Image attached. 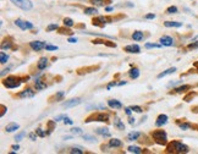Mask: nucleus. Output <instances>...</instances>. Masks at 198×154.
Returning <instances> with one entry per match:
<instances>
[{"label": "nucleus", "mask_w": 198, "mask_h": 154, "mask_svg": "<svg viewBox=\"0 0 198 154\" xmlns=\"http://www.w3.org/2000/svg\"><path fill=\"white\" fill-rule=\"evenodd\" d=\"M167 152H173V153H187L188 152V147L184 143H181L179 141H173L171 143L167 144L166 147Z\"/></svg>", "instance_id": "nucleus-1"}, {"label": "nucleus", "mask_w": 198, "mask_h": 154, "mask_svg": "<svg viewBox=\"0 0 198 154\" xmlns=\"http://www.w3.org/2000/svg\"><path fill=\"white\" fill-rule=\"evenodd\" d=\"M152 137H153V140L155 143L160 144V146H164L166 144L167 142V135L164 130H155L152 132Z\"/></svg>", "instance_id": "nucleus-2"}, {"label": "nucleus", "mask_w": 198, "mask_h": 154, "mask_svg": "<svg viewBox=\"0 0 198 154\" xmlns=\"http://www.w3.org/2000/svg\"><path fill=\"white\" fill-rule=\"evenodd\" d=\"M22 80H21V77H16V76H10L7 77V78H5L3 81V84L6 87V88H17L20 84H21Z\"/></svg>", "instance_id": "nucleus-3"}, {"label": "nucleus", "mask_w": 198, "mask_h": 154, "mask_svg": "<svg viewBox=\"0 0 198 154\" xmlns=\"http://www.w3.org/2000/svg\"><path fill=\"white\" fill-rule=\"evenodd\" d=\"M90 121H99V122H108L109 121V115L105 113H97L93 114L87 117L86 122H90Z\"/></svg>", "instance_id": "nucleus-4"}, {"label": "nucleus", "mask_w": 198, "mask_h": 154, "mask_svg": "<svg viewBox=\"0 0 198 154\" xmlns=\"http://www.w3.org/2000/svg\"><path fill=\"white\" fill-rule=\"evenodd\" d=\"M11 3L15 4L17 7L25 10V11H28L33 7V4H32L31 0H11Z\"/></svg>", "instance_id": "nucleus-5"}, {"label": "nucleus", "mask_w": 198, "mask_h": 154, "mask_svg": "<svg viewBox=\"0 0 198 154\" xmlns=\"http://www.w3.org/2000/svg\"><path fill=\"white\" fill-rule=\"evenodd\" d=\"M15 25L19 26L21 29L26 31V29H32L33 28V23L32 22H29V21H23V20H16L15 21Z\"/></svg>", "instance_id": "nucleus-6"}, {"label": "nucleus", "mask_w": 198, "mask_h": 154, "mask_svg": "<svg viewBox=\"0 0 198 154\" xmlns=\"http://www.w3.org/2000/svg\"><path fill=\"white\" fill-rule=\"evenodd\" d=\"M29 47H31L34 52H39V50H42L43 48L47 47V44H45L44 42H42V40H34V42H31V43H29Z\"/></svg>", "instance_id": "nucleus-7"}, {"label": "nucleus", "mask_w": 198, "mask_h": 154, "mask_svg": "<svg viewBox=\"0 0 198 154\" xmlns=\"http://www.w3.org/2000/svg\"><path fill=\"white\" fill-rule=\"evenodd\" d=\"M33 96H34V90L32 88H25L19 93L20 98H32Z\"/></svg>", "instance_id": "nucleus-8"}, {"label": "nucleus", "mask_w": 198, "mask_h": 154, "mask_svg": "<svg viewBox=\"0 0 198 154\" xmlns=\"http://www.w3.org/2000/svg\"><path fill=\"white\" fill-rule=\"evenodd\" d=\"M124 52L130 53V54H138L141 52V48L137 44H131V45H127V47L124 48Z\"/></svg>", "instance_id": "nucleus-9"}, {"label": "nucleus", "mask_w": 198, "mask_h": 154, "mask_svg": "<svg viewBox=\"0 0 198 154\" xmlns=\"http://www.w3.org/2000/svg\"><path fill=\"white\" fill-rule=\"evenodd\" d=\"M81 103V98H73V99H70V100H66L63 103V106L64 108H73L76 105H78Z\"/></svg>", "instance_id": "nucleus-10"}, {"label": "nucleus", "mask_w": 198, "mask_h": 154, "mask_svg": "<svg viewBox=\"0 0 198 154\" xmlns=\"http://www.w3.org/2000/svg\"><path fill=\"white\" fill-rule=\"evenodd\" d=\"M108 21H110V19L104 17V16H98L97 19L93 20V25H94V26H99V27H104L105 23L108 22Z\"/></svg>", "instance_id": "nucleus-11"}, {"label": "nucleus", "mask_w": 198, "mask_h": 154, "mask_svg": "<svg viewBox=\"0 0 198 154\" xmlns=\"http://www.w3.org/2000/svg\"><path fill=\"white\" fill-rule=\"evenodd\" d=\"M160 44L164 45V47H171V45L174 44V39L169 36H163L160 39H159Z\"/></svg>", "instance_id": "nucleus-12"}, {"label": "nucleus", "mask_w": 198, "mask_h": 154, "mask_svg": "<svg viewBox=\"0 0 198 154\" xmlns=\"http://www.w3.org/2000/svg\"><path fill=\"white\" fill-rule=\"evenodd\" d=\"M108 105L111 108V109H121L123 108V103L116 100V99H110L108 100Z\"/></svg>", "instance_id": "nucleus-13"}, {"label": "nucleus", "mask_w": 198, "mask_h": 154, "mask_svg": "<svg viewBox=\"0 0 198 154\" xmlns=\"http://www.w3.org/2000/svg\"><path fill=\"white\" fill-rule=\"evenodd\" d=\"M166 122H167V116H166L165 114H160V115L158 116L157 121H155V125L159 127V126H163V125H165Z\"/></svg>", "instance_id": "nucleus-14"}, {"label": "nucleus", "mask_w": 198, "mask_h": 154, "mask_svg": "<svg viewBox=\"0 0 198 154\" xmlns=\"http://www.w3.org/2000/svg\"><path fill=\"white\" fill-rule=\"evenodd\" d=\"M47 66H48V59L47 58H40L39 61H38V64H37L38 70H44Z\"/></svg>", "instance_id": "nucleus-15"}, {"label": "nucleus", "mask_w": 198, "mask_h": 154, "mask_svg": "<svg viewBox=\"0 0 198 154\" xmlns=\"http://www.w3.org/2000/svg\"><path fill=\"white\" fill-rule=\"evenodd\" d=\"M109 147L111 148H119V147H123V142H121L120 140H117V138H113V140L109 141Z\"/></svg>", "instance_id": "nucleus-16"}, {"label": "nucleus", "mask_w": 198, "mask_h": 154, "mask_svg": "<svg viewBox=\"0 0 198 154\" xmlns=\"http://www.w3.org/2000/svg\"><path fill=\"white\" fill-rule=\"evenodd\" d=\"M19 129H20V125H19V124H16V122H11V124L6 125L5 131H6V132H13V131H16V130H19Z\"/></svg>", "instance_id": "nucleus-17"}, {"label": "nucleus", "mask_w": 198, "mask_h": 154, "mask_svg": "<svg viewBox=\"0 0 198 154\" xmlns=\"http://www.w3.org/2000/svg\"><path fill=\"white\" fill-rule=\"evenodd\" d=\"M96 132H97L98 135L103 136V137H110V136H111L110 132H109V130L106 129V127H99V129L96 130Z\"/></svg>", "instance_id": "nucleus-18"}, {"label": "nucleus", "mask_w": 198, "mask_h": 154, "mask_svg": "<svg viewBox=\"0 0 198 154\" xmlns=\"http://www.w3.org/2000/svg\"><path fill=\"white\" fill-rule=\"evenodd\" d=\"M141 136V132H137V131H133V132H130L127 135V141H137Z\"/></svg>", "instance_id": "nucleus-19"}, {"label": "nucleus", "mask_w": 198, "mask_h": 154, "mask_svg": "<svg viewBox=\"0 0 198 154\" xmlns=\"http://www.w3.org/2000/svg\"><path fill=\"white\" fill-rule=\"evenodd\" d=\"M114 126L117 129V130H125V125H124V122L123 121H121L119 117H115L114 119Z\"/></svg>", "instance_id": "nucleus-20"}, {"label": "nucleus", "mask_w": 198, "mask_h": 154, "mask_svg": "<svg viewBox=\"0 0 198 154\" xmlns=\"http://www.w3.org/2000/svg\"><path fill=\"white\" fill-rule=\"evenodd\" d=\"M129 75H130L131 78L136 80V78H138V77H140V70L137 69V67H133V69H131L129 71Z\"/></svg>", "instance_id": "nucleus-21"}, {"label": "nucleus", "mask_w": 198, "mask_h": 154, "mask_svg": "<svg viewBox=\"0 0 198 154\" xmlns=\"http://www.w3.org/2000/svg\"><path fill=\"white\" fill-rule=\"evenodd\" d=\"M34 86H36V89L37 90H42V89H44V88H47V84H45L42 80H39V78H37L36 81H34Z\"/></svg>", "instance_id": "nucleus-22"}, {"label": "nucleus", "mask_w": 198, "mask_h": 154, "mask_svg": "<svg viewBox=\"0 0 198 154\" xmlns=\"http://www.w3.org/2000/svg\"><path fill=\"white\" fill-rule=\"evenodd\" d=\"M175 71H176V67H170V69H167V70L163 71L161 73H159V75H158V78H163V77H165V76H167V75L174 73Z\"/></svg>", "instance_id": "nucleus-23"}, {"label": "nucleus", "mask_w": 198, "mask_h": 154, "mask_svg": "<svg viewBox=\"0 0 198 154\" xmlns=\"http://www.w3.org/2000/svg\"><path fill=\"white\" fill-rule=\"evenodd\" d=\"M164 26L165 27H176V28H179V27L182 26V23L176 22V21H166V22H164Z\"/></svg>", "instance_id": "nucleus-24"}, {"label": "nucleus", "mask_w": 198, "mask_h": 154, "mask_svg": "<svg viewBox=\"0 0 198 154\" xmlns=\"http://www.w3.org/2000/svg\"><path fill=\"white\" fill-rule=\"evenodd\" d=\"M143 32H141V31H136V32H133L132 33V38L134 39V40H137V42H138V40H142L143 39Z\"/></svg>", "instance_id": "nucleus-25"}, {"label": "nucleus", "mask_w": 198, "mask_h": 154, "mask_svg": "<svg viewBox=\"0 0 198 154\" xmlns=\"http://www.w3.org/2000/svg\"><path fill=\"white\" fill-rule=\"evenodd\" d=\"M127 150H129L130 153H136V154H141V153L143 152L140 147H136V146H130Z\"/></svg>", "instance_id": "nucleus-26"}, {"label": "nucleus", "mask_w": 198, "mask_h": 154, "mask_svg": "<svg viewBox=\"0 0 198 154\" xmlns=\"http://www.w3.org/2000/svg\"><path fill=\"white\" fill-rule=\"evenodd\" d=\"M191 87L188 86V84H184V86H181V87H177V88H175V92L176 93H182V92H186V90H188Z\"/></svg>", "instance_id": "nucleus-27"}, {"label": "nucleus", "mask_w": 198, "mask_h": 154, "mask_svg": "<svg viewBox=\"0 0 198 154\" xmlns=\"http://www.w3.org/2000/svg\"><path fill=\"white\" fill-rule=\"evenodd\" d=\"M84 13H87V15H97L98 10L96 7H86L84 9Z\"/></svg>", "instance_id": "nucleus-28"}, {"label": "nucleus", "mask_w": 198, "mask_h": 154, "mask_svg": "<svg viewBox=\"0 0 198 154\" xmlns=\"http://www.w3.org/2000/svg\"><path fill=\"white\" fill-rule=\"evenodd\" d=\"M63 22H64V26H66V27H72V26L75 25L73 20H72V19H70V17H65Z\"/></svg>", "instance_id": "nucleus-29"}, {"label": "nucleus", "mask_w": 198, "mask_h": 154, "mask_svg": "<svg viewBox=\"0 0 198 154\" xmlns=\"http://www.w3.org/2000/svg\"><path fill=\"white\" fill-rule=\"evenodd\" d=\"M7 60H9V56H7L4 52L0 53V63H1V64H6Z\"/></svg>", "instance_id": "nucleus-30"}, {"label": "nucleus", "mask_w": 198, "mask_h": 154, "mask_svg": "<svg viewBox=\"0 0 198 154\" xmlns=\"http://www.w3.org/2000/svg\"><path fill=\"white\" fill-rule=\"evenodd\" d=\"M64 97H65V92H58V93L53 98L55 99V102H58V100H63Z\"/></svg>", "instance_id": "nucleus-31"}, {"label": "nucleus", "mask_w": 198, "mask_h": 154, "mask_svg": "<svg viewBox=\"0 0 198 154\" xmlns=\"http://www.w3.org/2000/svg\"><path fill=\"white\" fill-rule=\"evenodd\" d=\"M177 125H179V127L181 129V130H188L190 127H191V125L190 124H187V122H177Z\"/></svg>", "instance_id": "nucleus-32"}, {"label": "nucleus", "mask_w": 198, "mask_h": 154, "mask_svg": "<svg viewBox=\"0 0 198 154\" xmlns=\"http://www.w3.org/2000/svg\"><path fill=\"white\" fill-rule=\"evenodd\" d=\"M55 120H50V121H48V130H49V133L53 131V130H55Z\"/></svg>", "instance_id": "nucleus-33"}, {"label": "nucleus", "mask_w": 198, "mask_h": 154, "mask_svg": "<svg viewBox=\"0 0 198 154\" xmlns=\"http://www.w3.org/2000/svg\"><path fill=\"white\" fill-rule=\"evenodd\" d=\"M59 33H61V34H69V36L73 34L72 31H70V29H63V28H59Z\"/></svg>", "instance_id": "nucleus-34"}, {"label": "nucleus", "mask_w": 198, "mask_h": 154, "mask_svg": "<svg viewBox=\"0 0 198 154\" xmlns=\"http://www.w3.org/2000/svg\"><path fill=\"white\" fill-rule=\"evenodd\" d=\"M161 44H153V43H147L146 44V48L147 49H150V48H160Z\"/></svg>", "instance_id": "nucleus-35"}, {"label": "nucleus", "mask_w": 198, "mask_h": 154, "mask_svg": "<svg viewBox=\"0 0 198 154\" xmlns=\"http://www.w3.org/2000/svg\"><path fill=\"white\" fill-rule=\"evenodd\" d=\"M177 12V7L176 6H169L166 9V13H176Z\"/></svg>", "instance_id": "nucleus-36"}, {"label": "nucleus", "mask_w": 198, "mask_h": 154, "mask_svg": "<svg viewBox=\"0 0 198 154\" xmlns=\"http://www.w3.org/2000/svg\"><path fill=\"white\" fill-rule=\"evenodd\" d=\"M71 133L72 135H82V130L80 127H73V129H71Z\"/></svg>", "instance_id": "nucleus-37"}, {"label": "nucleus", "mask_w": 198, "mask_h": 154, "mask_svg": "<svg viewBox=\"0 0 198 154\" xmlns=\"http://www.w3.org/2000/svg\"><path fill=\"white\" fill-rule=\"evenodd\" d=\"M25 136H26V132H20L19 135H16V137H15V141H16V142H20Z\"/></svg>", "instance_id": "nucleus-38"}, {"label": "nucleus", "mask_w": 198, "mask_h": 154, "mask_svg": "<svg viewBox=\"0 0 198 154\" xmlns=\"http://www.w3.org/2000/svg\"><path fill=\"white\" fill-rule=\"evenodd\" d=\"M82 137H83V140H86V141H88V142H96V138H94V137H92V136L83 135Z\"/></svg>", "instance_id": "nucleus-39"}, {"label": "nucleus", "mask_w": 198, "mask_h": 154, "mask_svg": "<svg viewBox=\"0 0 198 154\" xmlns=\"http://www.w3.org/2000/svg\"><path fill=\"white\" fill-rule=\"evenodd\" d=\"M55 29H59V26L58 25H49L48 28H47L48 32H50V31H55Z\"/></svg>", "instance_id": "nucleus-40"}, {"label": "nucleus", "mask_w": 198, "mask_h": 154, "mask_svg": "<svg viewBox=\"0 0 198 154\" xmlns=\"http://www.w3.org/2000/svg\"><path fill=\"white\" fill-rule=\"evenodd\" d=\"M90 1H92L93 5H98V6H100V5L104 4V0H90Z\"/></svg>", "instance_id": "nucleus-41"}, {"label": "nucleus", "mask_w": 198, "mask_h": 154, "mask_svg": "<svg viewBox=\"0 0 198 154\" xmlns=\"http://www.w3.org/2000/svg\"><path fill=\"white\" fill-rule=\"evenodd\" d=\"M10 48H11V42H9V43H3V45H1V49H3V50L10 49Z\"/></svg>", "instance_id": "nucleus-42"}, {"label": "nucleus", "mask_w": 198, "mask_h": 154, "mask_svg": "<svg viewBox=\"0 0 198 154\" xmlns=\"http://www.w3.org/2000/svg\"><path fill=\"white\" fill-rule=\"evenodd\" d=\"M36 133H37L39 137H45V132H44L42 129H37V130H36Z\"/></svg>", "instance_id": "nucleus-43"}, {"label": "nucleus", "mask_w": 198, "mask_h": 154, "mask_svg": "<svg viewBox=\"0 0 198 154\" xmlns=\"http://www.w3.org/2000/svg\"><path fill=\"white\" fill-rule=\"evenodd\" d=\"M131 109H132L133 111H136V113H142V108H141V106L134 105V106H131Z\"/></svg>", "instance_id": "nucleus-44"}, {"label": "nucleus", "mask_w": 198, "mask_h": 154, "mask_svg": "<svg viewBox=\"0 0 198 154\" xmlns=\"http://www.w3.org/2000/svg\"><path fill=\"white\" fill-rule=\"evenodd\" d=\"M70 153H72V154H82L83 152H82L81 149H77V148H72V149L70 150Z\"/></svg>", "instance_id": "nucleus-45"}, {"label": "nucleus", "mask_w": 198, "mask_h": 154, "mask_svg": "<svg viewBox=\"0 0 198 154\" xmlns=\"http://www.w3.org/2000/svg\"><path fill=\"white\" fill-rule=\"evenodd\" d=\"M196 48H198V42H194V43L188 44V49H196Z\"/></svg>", "instance_id": "nucleus-46"}, {"label": "nucleus", "mask_w": 198, "mask_h": 154, "mask_svg": "<svg viewBox=\"0 0 198 154\" xmlns=\"http://www.w3.org/2000/svg\"><path fill=\"white\" fill-rule=\"evenodd\" d=\"M144 19H147V20H153V19H155V15H154V13H147L146 16H144Z\"/></svg>", "instance_id": "nucleus-47"}, {"label": "nucleus", "mask_w": 198, "mask_h": 154, "mask_svg": "<svg viewBox=\"0 0 198 154\" xmlns=\"http://www.w3.org/2000/svg\"><path fill=\"white\" fill-rule=\"evenodd\" d=\"M37 133L36 132H32V133H29V138H31V141H36L37 140Z\"/></svg>", "instance_id": "nucleus-48"}, {"label": "nucleus", "mask_w": 198, "mask_h": 154, "mask_svg": "<svg viewBox=\"0 0 198 154\" xmlns=\"http://www.w3.org/2000/svg\"><path fill=\"white\" fill-rule=\"evenodd\" d=\"M64 122H65V124H66V125H72V124H73V121H72L71 119H69L67 116H66V117L64 119Z\"/></svg>", "instance_id": "nucleus-49"}, {"label": "nucleus", "mask_w": 198, "mask_h": 154, "mask_svg": "<svg viewBox=\"0 0 198 154\" xmlns=\"http://www.w3.org/2000/svg\"><path fill=\"white\" fill-rule=\"evenodd\" d=\"M45 49H47V50H56L58 47H55V45H47V47H45Z\"/></svg>", "instance_id": "nucleus-50"}, {"label": "nucleus", "mask_w": 198, "mask_h": 154, "mask_svg": "<svg viewBox=\"0 0 198 154\" xmlns=\"http://www.w3.org/2000/svg\"><path fill=\"white\" fill-rule=\"evenodd\" d=\"M65 117H66V115H64V114H61V115H59V116H56V117H55L54 120H55V121H60V120H64Z\"/></svg>", "instance_id": "nucleus-51"}, {"label": "nucleus", "mask_w": 198, "mask_h": 154, "mask_svg": "<svg viewBox=\"0 0 198 154\" xmlns=\"http://www.w3.org/2000/svg\"><path fill=\"white\" fill-rule=\"evenodd\" d=\"M116 84H117V83H116V82H114V81H113V82H110V83H109V84H108V86H106V88H108V89H110V88H111V87H113V86H116Z\"/></svg>", "instance_id": "nucleus-52"}, {"label": "nucleus", "mask_w": 198, "mask_h": 154, "mask_svg": "<svg viewBox=\"0 0 198 154\" xmlns=\"http://www.w3.org/2000/svg\"><path fill=\"white\" fill-rule=\"evenodd\" d=\"M131 111H132L131 108H126V109H125V113H126L127 115H131Z\"/></svg>", "instance_id": "nucleus-53"}, {"label": "nucleus", "mask_w": 198, "mask_h": 154, "mask_svg": "<svg viewBox=\"0 0 198 154\" xmlns=\"http://www.w3.org/2000/svg\"><path fill=\"white\" fill-rule=\"evenodd\" d=\"M70 43H76V42H77V39H76V38H69L67 39Z\"/></svg>", "instance_id": "nucleus-54"}, {"label": "nucleus", "mask_w": 198, "mask_h": 154, "mask_svg": "<svg viewBox=\"0 0 198 154\" xmlns=\"http://www.w3.org/2000/svg\"><path fill=\"white\" fill-rule=\"evenodd\" d=\"M129 122H130V124H134V119L133 117H130L129 119Z\"/></svg>", "instance_id": "nucleus-55"}, {"label": "nucleus", "mask_w": 198, "mask_h": 154, "mask_svg": "<svg viewBox=\"0 0 198 154\" xmlns=\"http://www.w3.org/2000/svg\"><path fill=\"white\" fill-rule=\"evenodd\" d=\"M1 109H3V111H1V116L5 114V106L4 105H1Z\"/></svg>", "instance_id": "nucleus-56"}, {"label": "nucleus", "mask_w": 198, "mask_h": 154, "mask_svg": "<svg viewBox=\"0 0 198 154\" xmlns=\"http://www.w3.org/2000/svg\"><path fill=\"white\" fill-rule=\"evenodd\" d=\"M12 149H15V150H17V149H20V147L16 144V146H12Z\"/></svg>", "instance_id": "nucleus-57"}, {"label": "nucleus", "mask_w": 198, "mask_h": 154, "mask_svg": "<svg viewBox=\"0 0 198 154\" xmlns=\"http://www.w3.org/2000/svg\"><path fill=\"white\" fill-rule=\"evenodd\" d=\"M119 86H123V84H126V81H123V82H120V83H117Z\"/></svg>", "instance_id": "nucleus-58"}, {"label": "nucleus", "mask_w": 198, "mask_h": 154, "mask_svg": "<svg viewBox=\"0 0 198 154\" xmlns=\"http://www.w3.org/2000/svg\"><path fill=\"white\" fill-rule=\"evenodd\" d=\"M105 10H106V11H113V7H106Z\"/></svg>", "instance_id": "nucleus-59"}, {"label": "nucleus", "mask_w": 198, "mask_h": 154, "mask_svg": "<svg viewBox=\"0 0 198 154\" xmlns=\"http://www.w3.org/2000/svg\"><path fill=\"white\" fill-rule=\"evenodd\" d=\"M196 66H197V67H198V63H197V64H196Z\"/></svg>", "instance_id": "nucleus-60"}]
</instances>
